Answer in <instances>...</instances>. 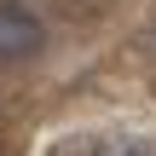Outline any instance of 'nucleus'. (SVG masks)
I'll list each match as a JSON object with an SVG mask.
<instances>
[{"mask_svg": "<svg viewBox=\"0 0 156 156\" xmlns=\"http://www.w3.org/2000/svg\"><path fill=\"white\" fill-rule=\"evenodd\" d=\"M46 46V23L23 0H0V64H23Z\"/></svg>", "mask_w": 156, "mask_h": 156, "instance_id": "f257e3e1", "label": "nucleus"}, {"mask_svg": "<svg viewBox=\"0 0 156 156\" xmlns=\"http://www.w3.org/2000/svg\"><path fill=\"white\" fill-rule=\"evenodd\" d=\"M151 46H156V23H151Z\"/></svg>", "mask_w": 156, "mask_h": 156, "instance_id": "f03ea898", "label": "nucleus"}]
</instances>
